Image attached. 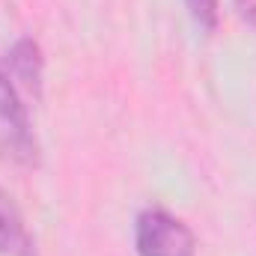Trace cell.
I'll use <instances>...</instances> for the list:
<instances>
[{
	"instance_id": "6da1fadb",
	"label": "cell",
	"mask_w": 256,
	"mask_h": 256,
	"mask_svg": "<svg viewBox=\"0 0 256 256\" xmlns=\"http://www.w3.org/2000/svg\"><path fill=\"white\" fill-rule=\"evenodd\" d=\"M0 158L21 167L39 164V143L30 128L27 108L18 96V84L12 80L3 63H0Z\"/></svg>"
},
{
	"instance_id": "7a4b0ae2",
	"label": "cell",
	"mask_w": 256,
	"mask_h": 256,
	"mask_svg": "<svg viewBox=\"0 0 256 256\" xmlns=\"http://www.w3.org/2000/svg\"><path fill=\"white\" fill-rule=\"evenodd\" d=\"M134 248L140 256H196V238L176 214L143 208L134 220Z\"/></svg>"
},
{
	"instance_id": "3957f363",
	"label": "cell",
	"mask_w": 256,
	"mask_h": 256,
	"mask_svg": "<svg viewBox=\"0 0 256 256\" xmlns=\"http://www.w3.org/2000/svg\"><path fill=\"white\" fill-rule=\"evenodd\" d=\"M6 57H9V60H6V68H9L12 80L39 98V96H42V68H45V63H42V51H39L36 39L21 36V39L9 48Z\"/></svg>"
},
{
	"instance_id": "277c9868",
	"label": "cell",
	"mask_w": 256,
	"mask_h": 256,
	"mask_svg": "<svg viewBox=\"0 0 256 256\" xmlns=\"http://www.w3.org/2000/svg\"><path fill=\"white\" fill-rule=\"evenodd\" d=\"M0 256H36L33 236L12 196L0 188Z\"/></svg>"
},
{
	"instance_id": "5b68a950",
	"label": "cell",
	"mask_w": 256,
	"mask_h": 256,
	"mask_svg": "<svg viewBox=\"0 0 256 256\" xmlns=\"http://www.w3.org/2000/svg\"><path fill=\"white\" fill-rule=\"evenodd\" d=\"M188 15L194 18V24L206 33H212L218 27V15H220V0H185Z\"/></svg>"
}]
</instances>
